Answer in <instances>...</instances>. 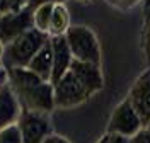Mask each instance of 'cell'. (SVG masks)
<instances>
[{
	"label": "cell",
	"instance_id": "d6986e66",
	"mask_svg": "<svg viewBox=\"0 0 150 143\" xmlns=\"http://www.w3.org/2000/svg\"><path fill=\"white\" fill-rule=\"evenodd\" d=\"M56 2H62V0H28V9L36 10L41 5H46V4H56Z\"/></svg>",
	"mask_w": 150,
	"mask_h": 143
},
{
	"label": "cell",
	"instance_id": "6da1fadb",
	"mask_svg": "<svg viewBox=\"0 0 150 143\" xmlns=\"http://www.w3.org/2000/svg\"><path fill=\"white\" fill-rule=\"evenodd\" d=\"M104 87V78L101 68L97 65L84 63L74 60L70 68L65 72L55 85H53V99L55 107L70 109L85 102L96 92Z\"/></svg>",
	"mask_w": 150,
	"mask_h": 143
},
{
	"label": "cell",
	"instance_id": "8fae6325",
	"mask_svg": "<svg viewBox=\"0 0 150 143\" xmlns=\"http://www.w3.org/2000/svg\"><path fill=\"white\" fill-rule=\"evenodd\" d=\"M28 70L33 72L34 75H38L39 78L50 82L51 80V70H53V49H51V41L48 39L43 44V48L38 51L34 58L29 61ZM51 84V82H50Z\"/></svg>",
	"mask_w": 150,
	"mask_h": 143
},
{
	"label": "cell",
	"instance_id": "484cf974",
	"mask_svg": "<svg viewBox=\"0 0 150 143\" xmlns=\"http://www.w3.org/2000/svg\"><path fill=\"white\" fill-rule=\"evenodd\" d=\"M145 130H147V131H149V135H150V123L147 124V126H145Z\"/></svg>",
	"mask_w": 150,
	"mask_h": 143
},
{
	"label": "cell",
	"instance_id": "9c48e42d",
	"mask_svg": "<svg viewBox=\"0 0 150 143\" xmlns=\"http://www.w3.org/2000/svg\"><path fill=\"white\" fill-rule=\"evenodd\" d=\"M50 41H51V49H53V70H51L50 82H51V85H55L70 68L74 56H72V51L68 48L65 36H55V38H50Z\"/></svg>",
	"mask_w": 150,
	"mask_h": 143
},
{
	"label": "cell",
	"instance_id": "9a60e30c",
	"mask_svg": "<svg viewBox=\"0 0 150 143\" xmlns=\"http://www.w3.org/2000/svg\"><path fill=\"white\" fill-rule=\"evenodd\" d=\"M28 7V0H0V15L19 12V10Z\"/></svg>",
	"mask_w": 150,
	"mask_h": 143
},
{
	"label": "cell",
	"instance_id": "4fadbf2b",
	"mask_svg": "<svg viewBox=\"0 0 150 143\" xmlns=\"http://www.w3.org/2000/svg\"><path fill=\"white\" fill-rule=\"evenodd\" d=\"M53 5L55 4H46V5H41L36 10H33V20H34V29L41 31V32H46L50 29V20H51V12H53Z\"/></svg>",
	"mask_w": 150,
	"mask_h": 143
},
{
	"label": "cell",
	"instance_id": "7c38bea8",
	"mask_svg": "<svg viewBox=\"0 0 150 143\" xmlns=\"http://www.w3.org/2000/svg\"><path fill=\"white\" fill-rule=\"evenodd\" d=\"M68 29H70V14H68V9H67V5L63 2H56L53 5V12H51L48 36L50 38L65 36Z\"/></svg>",
	"mask_w": 150,
	"mask_h": 143
},
{
	"label": "cell",
	"instance_id": "ba28073f",
	"mask_svg": "<svg viewBox=\"0 0 150 143\" xmlns=\"http://www.w3.org/2000/svg\"><path fill=\"white\" fill-rule=\"evenodd\" d=\"M126 101L138 114L143 126L150 123V68L145 70L131 85Z\"/></svg>",
	"mask_w": 150,
	"mask_h": 143
},
{
	"label": "cell",
	"instance_id": "5b68a950",
	"mask_svg": "<svg viewBox=\"0 0 150 143\" xmlns=\"http://www.w3.org/2000/svg\"><path fill=\"white\" fill-rule=\"evenodd\" d=\"M17 128L21 131L22 143H43L51 135V123L48 114L21 111L17 119Z\"/></svg>",
	"mask_w": 150,
	"mask_h": 143
},
{
	"label": "cell",
	"instance_id": "e0dca14e",
	"mask_svg": "<svg viewBox=\"0 0 150 143\" xmlns=\"http://www.w3.org/2000/svg\"><path fill=\"white\" fill-rule=\"evenodd\" d=\"M128 143H150V135L145 128H142L138 133H135L131 138H128Z\"/></svg>",
	"mask_w": 150,
	"mask_h": 143
},
{
	"label": "cell",
	"instance_id": "3957f363",
	"mask_svg": "<svg viewBox=\"0 0 150 143\" xmlns=\"http://www.w3.org/2000/svg\"><path fill=\"white\" fill-rule=\"evenodd\" d=\"M50 36L46 32H41L38 29H29L28 32H24L22 36H19L17 39H14L12 43H9L4 48V65L5 68H28L29 61L34 58L38 51L43 48V44L46 43Z\"/></svg>",
	"mask_w": 150,
	"mask_h": 143
},
{
	"label": "cell",
	"instance_id": "d4e9b609",
	"mask_svg": "<svg viewBox=\"0 0 150 143\" xmlns=\"http://www.w3.org/2000/svg\"><path fill=\"white\" fill-rule=\"evenodd\" d=\"M2 55H4V44L0 43V58H2Z\"/></svg>",
	"mask_w": 150,
	"mask_h": 143
},
{
	"label": "cell",
	"instance_id": "ffe728a7",
	"mask_svg": "<svg viewBox=\"0 0 150 143\" xmlns=\"http://www.w3.org/2000/svg\"><path fill=\"white\" fill-rule=\"evenodd\" d=\"M142 10H143L145 24H150V0H142Z\"/></svg>",
	"mask_w": 150,
	"mask_h": 143
},
{
	"label": "cell",
	"instance_id": "cb8c5ba5",
	"mask_svg": "<svg viewBox=\"0 0 150 143\" xmlns=\"http://www.w3.org/2000/svg\"><path fill=\"white\" fill-rule=\"evenodd\" d=\"M97 143H109V135H104V136H103V138H101Z\"/></svg>",
	"mask_w": 150,
	"mask_h": 143
},
{
	"label": "cell",
	"instance_id": "2e32d148",
	"mask_svg": "<svg viewBox=\"0 0 150 143\" xmlns=\"http://www.w3.org/2000/svg\"><path fill=\"white\" fill-rule=\"evenodd\" d=\"M142 46H143V55H145V61L150 67V24H145L143 27V34H142Z\"/></svg>",
	"mask_w": 150,
	"mask_h": 143
},
{
	"label": "cell",
	"instance_id": "ac0fdd59",
	"mask_svg": "<svg viewBox=\"0 0 150 143\" xmlns=\"http://www.w3.org/2000/svg\"><path fill=\"white\" fill-rule=\"evenodd\" d=\"M111 5H114V7H118V9L121 10H128L131 9V7H135L138 2H142V0H108Z\"/></svg>",
	"mask_w": 150,
	"mask_h": 143
},
{
	"label": "cell",
	"instance_id": "5bb4252c",
	"mask_svg": "<svg viewBox=\"0 0 150 143\" xmlns=\"http://www.w3.org/2000/svg\"><path fill=\"white\" fill-rule=\"evenodd\" d=\"M0 143H22L17 124H12L9 128L0 130Z\"/></svg>",
	"mask_w": 150,
	"mask_h": 143
},
{
	"label": "cell",
	"instance_id": "277c9868",
	"mask_svg": "<svg viewBox=\"0 0 150 143\" xmlns=\"http://www.w3.org/2000/svg\"><path fill=\"white\" fill-rule=\"evenodd\" d=\"M65 38L74 60L101 67V48L94 31L85 26H70Z\"/></svg>",
	"mask_w": 150,
	"mask_h": 143
},
{
	"label": "cell",
	"instance_id": "52a82bcc",
	"mask_svg": "<svg viewBox=\"0 0 150 143\" xmlns=\"http://www.w3.org/2000/svg\"><path fill=\"white\" fill-rule=\"evenodd\" d=\"M142 128H143V124H142L138 114L130 106V102L125 99L121 104H118L116 109L112 111L109 126H108V135H120V136H125V138H131L135 133H138Z\"/></svg>",
	"mask_w": 150,
	"mask_h": 143
},
{
	"label": "cell",
	"instance_id": "7402d4cb",
	"mask_svg": "<svg viewBox=\"0 0 150 143\" xmlns=\"http://www.w3.org/2000/svg\"><path fill=\"white\" fill-rule=\"evenodd\" d=\"M43 143H70V142H68L67 138H63V136H60V135H53L51 133Z\"/></svg>",
	"mask_w": 150,
	"mask_h": 143
},
{
	"label": "cell",
	"instance_id": "44dd1931",
	"mask_svg": "<svg viewBox=\"0 0 150 143\" xmlns=\"http://www.w3.org/2000/svg\"><path fill=\"white\" fill-rule=\"evenodd\" d=\"M7 84H9V73H7V68L0 65V90L7 85Z\"/></svg>",
	"mask_w": 150,
	"mask_h": 143
},
{
	"label": "cell",
	"instance_id": "30bf717a",
	"mask_svg": "<svg viewBox=\"0 0 150 143\" xmlns=\"http://www.w3.org/2000/svg\"><path fill=\"white\" fill-rule=\"evenodd\" d=\"M21 111L22 109H21L17 97L14 94V90L10 89V85L7 84L0 90V130L9 128L12 124H17Z\"/></svg>",
	"mask_w": 150,
	"mask_h": 143
},
{
	"label": "cell",
	"instance_id": "7a4b0ae2",
	"mask_svg": "<svg viewBox=\"0 0 150 143\" xmlns=\"http://www.w3.org/2000/svg\"><path fill=\"white\" fill-rule=\"evenodd\" d=\"M9 85L17 97L21 109L50 114L55 109L53 85L29 72L28 68H9Z\"/></svg>",
	"mask_w": 150,
	"mask_h": 143
},
{
	"label": "cell",
	"instance_id": "603a6c76",
	"mask_svg": "<svg viewBox=\"0 0 150 143\" xmlns=\"http://www.w3.org/2000/svg\"><path fill=\"white\" fill-rule=\"evenodd\" d=\"M109 143H128V138L120 135H109Z\"/></svg>",
	"mask_w": 150,
	"mask_h": 143
},
{
	"label": "cell",
	"instance_id": "8992f818",
	"mask_svg": "<svg viewBox=\"0 0 150 143\" xmlns=\"http://www.w3.org/2000/svg\"><path fill=\"white\" fill-rule=\"evenodd\" d=\"M34 27L33 20V10L22 9L19 12H10V14H2L0 15V43L7 46L14 39L28 32L29 29Z\"/></svg>",
	"mask_w": 150,
	"mask_h": 143
}]
</instances>
